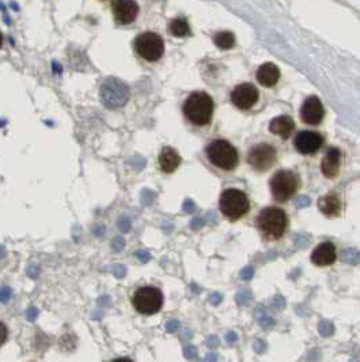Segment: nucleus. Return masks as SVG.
<instances>
[{
	"mask_svg": "<svg viewBox=\"0 0 360 362\" xmlns=\"http://www.w3.org/2000/svg\"><path fill=\"white\" fill-rule=\"evenodd\" d=\"M184 115L192 124L203 127L211 123L214 113V101L204 92L192 93L184 104Z\"/></svg>",
	"mask_w": 360,
	"mask_h": 362,
	"instance_id": "1",
	"label": "nucleus"
},
{
	"mask_svg": "<svg viewBox=\"0 0 360 362\" xmlns=\"http://www.w3.org/2000/svg\"><path fill=\"white\" fill-rule=\"evenodd\" d=\"M288 225V218L286 212L278 207H266L261 210L257 218L258 229L265 234L268 239L279 240L286 233Z\"/></svg>",
	"mask_w": 360,
	"mask_h": 362,
	"instance_id": "2",
	"label": "nucleus"
},
{
	"mask_svg": "<svg viewBox=\"0 0 360 362\" xmlns=\"http://www.w3.org/2000/svg\"><path fill=\"white\" fill-rule=\"evenodd\" d=\"M207 157L216 168L222 170H233L237 168L238 152L235 147L223 139H216L207 146Z\"/></svg>",
	"mask_w": 360,
	"mask_h": 362,
	"instance_id": "3",
	"label": "nucleus"
},
{
	"mask_svg": "<svg viewBox=\"0 0 360 362\" xmlns=\"http://www.w3.org/2000/svg\"><path fill=\"white\" fill-rule=\"evenodd\" d=\"M219 207L224 216L230 221H237L246 215L250 208V202L239 189H226L220 196Z\"/></svg>",
	"mask_w": 360,
	"mask_h": 362,
	"instance_id": "4",
	"label": "nucleus"
},
{
	"mask_svg": "<svg viewBox=\"0 0 360 362\" xmlns=\"http://www.w3.org/2000/svg\"><path fill=\"white\" fill-rule=\"evenodd\" d=\"M101 101L109 109L123 108L129 100V87L121 79L108 78L100 90Z\"/></svg>",
	"mask_w": 360,
	"mask_h": 362,
	"instance_id": "5",
	"label": "nucleus"
},
{
	"mask_svg": "<svg viewBox=\"0 0 360 362\" xmlns=\"http://www.w3.org/2000/svg\"><path fill=\"white\" fill-rule=\"evenodd\" d=\"M132 304L135 309L141 315H147V316L155 315L163 305V294L158 287L144 286L135 292Z\"/></svg>",
	"mask_w": 360,
	"mask_h": 362,
	"instance_id": "6",
	"label": "nucleus"
},
{
	"mask_svg": "<svg viewBox=\"0 0 360 362\" xmlns=\"http://www.w3.org/2000/svg\"><path fill=\"white\" fill-rule=\"evenodd\" d=\"M298 189L297 174L291 170H279L271 179V191L279 203L287 202Z\"/></svg>",
	"mask_w": 360,
	"mask_h": 362,
	"instance_id": "7",
	"label": "nucleus"
},
{
	"mask_svg": "<svg viewBox=\"0 0 360 362\" xmlns=\"http://www.w3.org/2000/svg\"><path fill=\"white\" fill-rule=\"evenodd\" d=\"M137 55L147 61H158L164 53V42L156 33H143L135 40Z\"/></svg>",
	"mask_w": 360,
	"mask_h": 362,
	"instance_id": "8",
	"label": "nucleus"
},
{
	"mask_svg": "<svg viewBox=\"0 0 360 362\" xmlns=\"http://www.w3.org/2000/svg\"><path fill=\"white\" fill-rule=\"evenodd\" d=\"M278 153L269 143H258L249 150L247 162L257 172H266L275 165Z\"/></svg>",
	"mask_w": 360,
	"mask_h": 362,
	"instance_id": "9",
	"label": "nucleus"
},
{
	"mask_svg": "<svg viewBox=\"0 0 360 362\" xmlns=\"http://www.w3.org/2000/svg\"><path fill=\"white\" fill-rule=\"evenodd\" d=\"M258 101V90L251 83L238 85L231 92V102L242 110L250 109Z\"/></svg>",
	"mask_w": 360,
	"mask_h": 362,
	"instance_id": "10",
	"label": "nucleus"
},
{
	"mask_svg": "<svg viewBox=\"0 0 360 362\" xmlns=\"http://www.w3.org/2000/svg\"><path fill=\"white\" fill-rule=\"evenodd\" d=\"M322 144H324V138L314 131H301L297 133L295 140H294L295 149L305 156H310V154L317 153Z\"/></svg>",
	"mask_w": 360,
	"mask_h": 362,
	"instance_id": "11",
	"label": "nucleus"
},
{
	"mask_svg": "<svg viewBox=\"0 0 360 362\" xmlns=\"http://www.w3.org/2000/svg\"><path fill=\"white\" fill-rule=\"evenodd\" d=\"M112 9L114 18L121 25L132 23L139 14V6L135 0H113Z\"/></svg>",
	"mask_w": 360,
	"mask_h": 362,
	"instance_id": "12",
	"label": "nucleus"
},
{
	"mask_svg": "<svg viewBox=\"0 0 360 362\" xmlns=\"http://www.w3.org/2000/svg\"><path fill=\"white\" fill-rule=\"evenodd\" d=\"M325 116V109L318 97L311 96L309 97L301 109V117L303 123L309 124V125H317L322 121Z\"/></svg>",
	"mask_w": 360,
	"mask_h": 362,
	"instance_id": "13",
	"label": "nucleus"
},
{
	"mask_svg": "<svg viewBox=\"0 0 360 362\" xmlns=\"http://www.w3.org/2000/svg\"><path fill=\"white\" fill-rule=\"evenodd\" d=\"M336 257H337L336 247L329 241L319 244L311 253V261L318 267L330 266L336 261Z\"/></svg>",
	"mask_w": 360,
	"mask_h": 362,
	"instance_id": "14",
	"label": "nucleus"
},
{
	"mask_svg": "<svg viewBox=\"0 0 360 362\" xmlns=\"http://www.w3.org/2000/svg\"><path fill=\"white\" fill-rule=\"evenodd\" d=\"M340 166H341V152L333 147L324 157L321 164V170L326 179H334L340 173Z\"/></svg>",
	"mask_w": 360,
	"mask_h": 362,
	"instance_id": "15",
	"label": "nucleus"
},
{
	"mask_svg": "<svg viewBox=\"0 0 360 362\" xmlns=\"http://www.w3.org/2000/svg\"><path fill=\"white\" fill-rule=\"evenodd\" d=\"M159 168L163 173H173L181 164V157L173 147H163L158 158Z\"/></svg>",
	"mask_w": 360,
	"mask_h": 362,
	"instance_id": "16",
	"label": "nucleus"
},
{
	"mask_svg": "<svg viewBox=\"0 0 360 362\" xmlns=\"http://www.w3.org/2000/svg\"><path fill=\"white\" fill-rule=\"evenodd\" d=\"M295 129V123L290 116H279L275 117L269 124V131L278 135L282 139H288Z\"/></svg>",
	"mask_w": 360,
	"mask_h": 362,
	"instance_id": "17",
	"label": "nucleus"
},
{
	"mask_svg": "<svg viewBox=\"0 0 360 362\" xmlns=\"http://www.w3.org/2000/svg\"><path fill=\"white\" fill-rule=\"evenodd\" d=\"M280 79V69L274 63H265L257 69V81L265 87H272Z\"/></svg>",
	"mask_w": 360,
	"mask_h": 362,
	"instance_id": "18",
	"label": "nucleus"
},
{
	"mask_svg": "<svg viewBox=\"0 0 360 362\" xmlns=\"http://www.w3.org/2000/svg\"><path fill=\"white\" fill-rule=\"evenodd\" d=\"M319 211L326 216H337L341 211V200L336 193H329L325 195L318 200Z\"/></svg>",
	"mask_w": 360,
	"mask_h": 362,
	"instance_id": "19",
	"label": "nucleus"
},
{
	"mask_svg": "<svg viewBox=\"0 0 360 362\" xmlns=\"http://www.w3.org/2000/svg\"><path fill=\"white\" fill-rule=\"evenodd\" d=\"M214 41L218 48L227 51V49H231L235 44V37L231 32H220L215 36Z\"/></svg>",
	"mask_w": 360,
	"mask_h": 362,
	"instance_id": "20",
	"label": "nucleus"
},
{
	"mask_svg": "<svg viewBox=\"0 0 360 362\" xmlns=\"http://www.w3.org/2000/svg\"><path fill=\"white\" fill-rule=\"evenodd\" d=\"M170 33L175 37H185L191 34V28L189 23L183 18L174 19L173 22L170 23Z\"/></svg>",
	"mask_w": 360,
	"mask_h": 362,
	"instance_id": "21",
	"label": "nucleus"
},
{
	"mask_svg": "<svg viewBox=\"0 0 360 362\" xmlns=\"http://www.w3.org/2000/svg\"><path fill=\"white\" fill-rule=\"evenodd\" d=\"M342 259L346 263H351V264H356L360 261V253L356 252L355 249H348L345 252L342 253Z\"/></svg>",
	"mask_w": 360,
	"mask_h": 362,
	"instance_id": "22",
	"label": "nucleus"
},
{
	"mask_svg": "<svg viewBox=\"0 0 360 362\" xmlns=\"http://www.w3.org/2000/svg\"><path fill=\"white\" fill-rule=\"evenodd\" d=\"M318 330L322 336H329V335H332L333 331H334L333 330V326L329 323V321H322V323H319Z\"/></svg>",
	"mask_w": 360,
	"mask_h": 362,
	"instance_id": "23",
	"label": "nucleus"
},
{
	"mask_svg": "<svg viewBox=\"0 0 360 362\" xmlns=\"http://www.w3.org/2000/svg\"><path fill=\"white\" fill-rule=\"evenodd\" d=\"M251 300V293L249 290H242L241 293H238L237 296V303L239 305H246Z\"/></svg>",
	"mask_w": 360,
	"mask_h": 362,
	"instance_id": "24",
	"label": "nucleus"
},
{
	"mask_svg": "<svg viewBox=\"0 0 360 362\" xmlns=\"http://www.w3.org/2000/svg\"><path fill=\"white\" fill-rule=\"evenodd\" d=\"M11 298V290L9 287H2L0 289V301L3 304L9 303V300Z\"/></svg>",
	"mask_w": 360,
	"mask_h": 362,
	"instance_id": "25",
	"label": "nucleus"
},
{
	"mask_svg": "<svg viewBox=\"0 0 360 362\" xmlns=\"http://www.w3.org/2000/svg\"><path fill=\"white\" fill-rule=\"evenodd\" d=\"M7 335H9V331H7V327L5 326L3 321H0V346L5 343L6 339H7Z\"/></svg>",
	"mask_w": 360,
	"mask_h": 362,
	"instance_id": "26",
	"label": "nucleus"
},
{
	"mask_svg": "<svg viewBox=\"0 0 360 362\" xmlns=\"http://www.w3.org/2000/svg\"><path fill=\"white\" fill-rule=\"evenodd\" d=\"M253 275H254V270H253V267H246V268H243L241 272V276L243 278V279H250V278H253Z\"/></svg>",
	"mask_w": 360,
	"mask_h": 362,
	"instance_id": "27",
	"label": "nucleus"
},
{
	"mask_svg": "<svg viewBox=\"0 0 360 362\" xmlns=\"http://www.w3.org/2000/svg\"><path fill=\"white\" fill-rule=\"evenodd\" d=\"M309 204H310V199H309V197H306V196L298 197L297 207H299V208H302V207L309 206Z\"/></svg>",
	"mask_w": 360,
	"mask_h": 362,
	"instance_id": "28",
	"label": "nucleus"
},
{
	"mask_svg": "<svg viewBox=\"0 0 360 362\" xmlns=\"http://www.w3.org/2000/svg\"><path fill=\"white\" fill-rule=\"evenodd\" d=\"M261 326L264 327V328H271V327H274L275 326L274 319H271V317H264V319H261Z\"/></svg>",
	"mask_w": 360,
	"mask_h": 362,
	"instance_id": "29",
	"label": "nucleus"
},
{
	"mask_svg": "<svg viewBox=\"0 0 360 362\" xmlns=\"http://www.w3.org/2000/svg\"><path fill=\"white\" fill-rule=\"evenodd\" d=\"M136 255L137 257H139V260L143 261V263H147V261L150 260V255H148V252H146V251H140V252H137Z\"/></svg>",
	"mask_w": 360,
	"mask_h": 362,
	"instance_id": "30",
	"label": "nucleus"
},
{
	"mask_svg": "<svg viewBox=\"0 0 360 362\" xmlns=\"http://www.w3.org/2000/svg\"><path fill=\"white\" fill-rule=\"evenodd\" d=\"M203 226H204V221H203V220H193V221H192V229H193V230L201 229Z\"/></svg>",
	"mask_w": 360,
	"mask_h": 362,
	"instance_id": "31",
	"label": "nucleus"
},
{
	"mask_svg": "<svg viewBox=\"0 0 360 362\" xmlns=\"http://www.w3.org/2000/svg\"><path fill=\"white\" fill-rule=\"evenodd\" d=\"M179 327V324H178V321L177 320H171L169 321V324L166 326V330L169 331V332H173V331H175Z\"/></svg>",
	"mask_w": 360,
	"mask_h": 362,
	"instance_id": "32",
	"label": "nucleus"
},
{
	"mask_svg": "<svg viewBox=\"0 0 360 362\" xmlns=\"http://www.w3.org/2000/svg\"><path fill=\"white\" fill-rule=\"evenodd\" d=\"M195 208H196V207H195V204H193L192 200H187L185 204H184V211H187V212H192Z\"/></svg>",
	"mask_w": 360,
	"mask_h": 362,
	"instance_id": "33",
	"label": "nucleus"
},
{
	"mask_svg": "<svg viewBox=\"0 0 360 362\" xmlns=\"http://www.w3.org/2000/svg\"><path fill=\"white\" fill-rule=\"evenodd\" d=\"M226 339H227L228 343H234V342H237L238 340V336L235 332H228L227 336H226Z\"/></svg>",
	"mask_w": 360,
	"mask_h": 362,
	"instance_id": "34",
	"label": "nucleus"
},
{
	"mask_svg": "<svg viewBox=\"0 0 360 362\" xmlns=\"http://www.w3.org/2000/svg\"><path fill=\"white\" fill-rule=\"evenodd\" d=\"M117 268L114 270V274H116V276H119V278H121V276L125 275V268H124L123 266H116Z\"/></svg>",
	"mask_w": 360,
	"mask_h": 362,
	"instance_id": "35",
	"label": "nucleus"
},
{
	"mask_svg": "<svg viewBox=\"0 0 360 362\" xmlns=\"http://www.w3.org/2000/svg\"><path fill=\"white\" fill-rule=\"evenodd\" d=\"M220 301H222V296L220 294H212L211 296V303L214 304V305H218Z\"/></svg>",
	"mask_w": 360,
	"mask_h": 362,
	"instance_id": "36",
	"label": "nucleus"
},
{
	"mask_svg": "<svg viewBox=\"0 0 360 362\" xmlns=\"http://www.w3.org/2000/svg\"><path fill=\"white\" fill-rule=\"evenodd\" d=\"M37 315H38V312H37V309H29V313H28V319H30V320H34L37 317Z\"/></svg>",
	"mask_w": 360,
	"mask_h": 362,
	"instance_id": "37",
	"label": "nucleus"
},
{
	"mask_svg": "<svg viewBox=\"0 0 360 362\" xmlns=\"http://www.w3.org/2000/svg\"><path fill=\"white\" fill-rule=\"evenodd\" d=\"M185 353H187V357H193V354H196V350L195 347H192V346H188L185 348Z\"/></svg>",
	"mask_w": 360,
	"mask_h": 362,
	"instance_id": "38",
	"label": "nucleus"
},
{
	"mask_svg": "<svg viewBox=\"0 0 360 362\" xmlns=\"http://www.w3.org/2000/svg\"><path fill=\"white\" fill-rule=\"evenodd\" d=\"M2 44H3V36H2V33H0V48H2Z\"/></svg>",
	"mask_w": 360,
	"mask_h": 362,
	"instance_id": "39",
	"label": "nucleus"
}]
</instances>
